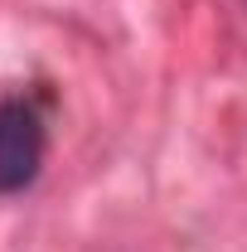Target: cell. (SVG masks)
<instances>
[{"instance_id":"6da1fadb","label":"cell","mask_w":247,"mask_h":252,"mask_svg":"<svg viewBox=\"0 0 247 252\" xmlns=\"http://www.w3.org/2000/svg\"><path fill=\"white\" fill-rule=\"evenodd\" d=\"M49 156V131L39 107L25 97H0V194H25Z\"/></svg>"}]
</instances>
